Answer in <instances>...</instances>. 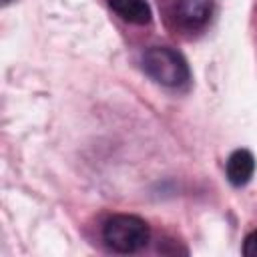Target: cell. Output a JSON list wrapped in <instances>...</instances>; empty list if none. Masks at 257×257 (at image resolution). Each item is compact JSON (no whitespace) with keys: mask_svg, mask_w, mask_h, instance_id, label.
Masks as SVG:
<instances>
[{"mask_svg":"<svg viewBox=\"0 0 257 257\" xmlns=\"http://www.w3.org/2000/svg\"><path fill=\"white\" fill-rule=\"evenodd\" d=\"M104 243L116 253H137L151 239V229L137 215H112L102 227Z\"/></svg>","mask_w":257,"mask_h":257,"instance_id":"6da1fadb","label":"cell"},{"mask_svg":"<svg viewBox=\"0 0 257 257\" xmlns=\"http://www.w3.org/2000/svg\"><path fill=\"white\" fill-rule=\"evenodd\" d=\"M141 66L145 74H149L155 82L163 86H181L189 80V64L181 52L169 46H153L143 58Z\"/></svg>","mask_w":257,"mask_h":257,"instance_id":"7a4b0ae2","label":"cell"},{"mask_svg":"<svg viewBox=\"0 0 257 257\" xmlns=\"http://www.w3.org/2000/svg\"><path fill=\"white\" fill-rule=\"evenodd\" d=\"M213 14V0H179L175 8V18L181 26L195 30L209 22Z\"/></svg>","mask_w":257,"mask_h":257,"instance_id":"3957f363","label":"cell"},{"mask_svg":"<svg viewBox=\"0 0 257 257\" xmlns=\"http://www.w3.org/2000/svg\"><path fill=\"white\" fill-rule=\"evenodd\" d=\"M227 179L233 187H243L251 181L255 173V157L247 149H237L229 155L227 165H225Z\"/></svg>","mask_w":257,"mask_h":257,"instance_id":"277c9868","label":"cell"},{"mask_svg":"<svg viewBox=\"0 0 257 257\" xmlns=\"http://www.w3.org/2000/svg\"><path fill=\"white\" fill-rule=\"evenodd\" d=\"M108 6L116 16L131 24H149L153 18L151 6L145 0H108Z\"/></svg>","mask_w":257,"mask_h":257,"instance_id":"5b68a950","label":"cell"},{"mask_svg":"<svg viewBox=\"0 0 257 257\" xmlns=\"http://www.w3.org/2000/svg\"><path fill=\"white\" fill-rule=\"evenodd\" d=\"M243 255L257 257V231H251L243 241Z\"/></svg>","mask_w":257,"mask_h":257,"instance_id":"8992f818","label":"cell"}]
</instances>
